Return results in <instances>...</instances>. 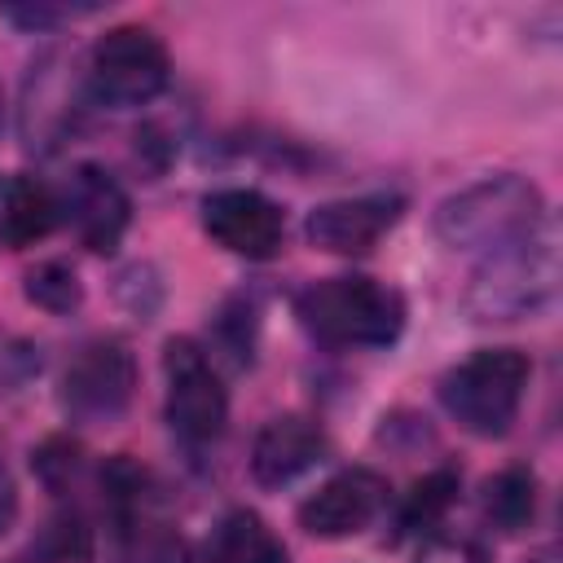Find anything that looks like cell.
I'll return each mask as SVG.
<instances>
[{
    "label": "cell",
    "instance_id": "8",
    "mask_svg": "<svg viewBox=\"0 0 563 563\" xmlns=\"http://www.w3.org/2000/svg\"><path fill=\"white\" fill-rule=\"evenodd\" d=\"M57 207L75 238L97 255H110L132 224V198L101 163H79L57 189Z\"/></svg>",
    "mask_w": 563,
    "mask_h": 563
},
{
    "label": "cell",
    "instance_id": "4",
    "mask_svg": "<svg viewBox=\"0 0 563 563\" xmlns=\"http://www.w3.org/2000/svg\"><path fill=\"white\" fill-rule=\"evenodd\" d=\"M528 378L532 361L519 347H479L440 378V405L462 431L497 440L515 427Z\"/></svg>",
    "mask_w": 563,
    "mask_h": 563
},
{
    "label": "cell",
    "instance_id": "12",
    "mask_svg": "<svg viewBox=\"0 0 563 563\" xmlns=\"http://www.w3.org/2000/svg\"><path fill=\"white\" fill-rule=\"evenodd\" d=\"M325 431L308 413H277L251 444V475L260 488H282L325 457Z\"/></svg>",
    "mask_w": 563,
    "mask_h": 563
},
{
    "label": "cell",
    "instance_id": "16",
    "mask_svg": "<svg viewBox=\"0 0 563 563\" xmlns=\"http://www.w3.org/2000/svg\"><path fill=\"white\" fill-rule=\"evenodd\" d=\"M114 532L123 541V563H189L185 537L154 515V501L123 515L114 523Z\"/></svg>",
    "mask_w": 563,
    "mask_h": 563
},
{
    "label": "cell",
    "instance_id": "20",
    "mask_svg": "<svg viewBox=\"0 0 563 563\" xmlns=\"http://www.w3.org/2000/svg\"><path fill=\"white\" fill-rule=\"evenodd\" d=\"M88 13H97V4H4L0 9V18L22 31H53V26H66Z\"/></svg>",
    "mask_w": 563,
    "mask_h": 563
},
{
    "label": "cell",
    "instance_id": "11",
    "mask_svg": "<svg viewBox=\"0 0 563 563\" xmlns=\"http://www.w3.org/2000/svg\"><path fill=\"white\" fill-rule=\"evenodd\" d=\"M405 202L400 194H361V198H334L308 211V242L325 255H369L378 238L400 220Z\"/></svg>",
    "mask_w": 563,
    "mask_h": 563
},
{
    "label": "cell",
    "instance_id": "7",
    "mask_svg": "<svg viewBox=\"0 0 563 563\" xmlns=\"http://www.w3.org/2000/svg\"><path fill=\"white\" fill-rule=\"evenodd\" d=\"M136 391V361L119 339H88L62 369L57 400L75 422H114Z\"/></svg>",
    "mask_w": 563,
    "mask_h": 563
},
{
    "label": "cell",
    "instance_id": "17",
    "mask_svg": "<svg viewBox=\"0 0 563 563\" xmlns=\"http://www.w3.org/2000/svg\"><path fill=\"white\" fill-rule=\"evenodd\" d=\"M457 488H462V475L453 466H435L427 471L400 501L396 510V537H409V532H422V528H435L444 519V510L457 501Z\"/></svg>",
    "mask_w": 563,
    "mask_h": 563
},
{
    "label": "cell",
    "instance_id": "13",
    "mask_svg": "<svg viewBox=\"0 0 563 563\" xmlns=\"http://www.w3.org/2000/svg\"><path fill=\"white\" fill-rule=\"evenodd\" d=\"M62 220L57 207V189H48L35 176H13L0 194V246L9 251H26L35 242H44Z\"/></svg>",
    "mask_w": 563,
    "mask_h": 563
},
{
    "label": "cell",
    "instance_id": "5",
    "mask_svg": "<svg viewBox=\"0 0 563 563\" xmlns=\"http://www.w3.org/2000/svg\"><path fill=\"white\" fill-rule=\"evenodd\" d=\"M172 79V57L167 44L150 26H110L84 66V92L97 106L110 110H132L150 106Z\"/></svg>",
    "mask_w": 563,
    "mask_h": 563
},
{
    "label": "cell",
    "instance_id": "22",
    "mask_svg": "<svg viewBox=\"0 0 563 563\" xmlns=\"http://www.w3.org/2000/svg\"><path fill=\"white\" fill-rule=\"evenodd\" d=\"M13 519H18V484H13V475L0 462V532H9Z\"/></svg>",
    "mask_w": 563,
    "mask_h": 563
},
{
    "label": "cell",
    "instance_id": "23",
    "mask_svg": "<svg viewBox=\"0 0 563 563\" xmlns=\"http://www.w3.org/2000/svg\"><path fill=\"white\" fill-rule=\"evenodd\" d=\"M9 563H40L35 554H18V559H9Z\"/></svg>",
    "mask_w": 563,
    "mask_h": 563
},
{
    "label": "cell",
    "instance_id": "18",
    "mask_svg": "<svg viewBox=\"0 0 563 563\" xmlns=\"http://www.w3.org/2000/svg\"><path fill=\"white\" fill-rule=\"evenodd\" d=\"M26 299L44 312H75L84 303V282L66 260H44L26 273Z\"/></svg>",
    "mask_w": 563,
    "mask_h": 563
},
{
    "label": "cell",
    "instance_id": "25",
    "mask_svg": "<svg viewBox=\"0 0 563 563\" xmlns=\"http://www.w3.org/2000/svg\"><path fill=\"white\" fill-rule=\"evenodd\" d=\"M0 123H4V92H0Z\"/></svg>",
    "mask_w": 563,
    "mask_h": 563
},
{
    "label": "cell",
    "instance_id": "9",
    "mask_svg": "<svg viewBox=\"0 0 563 563\" xmlns=\"http://www.w3.org/2000/svg\"><path fill=\"white\" fill-rule=\"evenodd\" d=\"M202 229L242 260H273L286 238V216L260 189H216L202 198Z\"/></svg>",
    "mask_w": 563,
    "mask_h": 563
},
{
    "label": "cell",
    "instance_id": "3",
    "mask_svg": "<svg viewBox=\"0 0 563 563\" xmlns=\"http://www.w3.org/2000/svg\"><path fill=\"white\" fill-rule=\"evenodd\" d=\"M559 290V233L545 224L541 233L479 255L466 282V312L475 321H515L541 312Z\"/></svg>",
    "mask_w": 563,
    "mask_h": 563
},
{
    "label": "cell",
    "instance_id": "14",
    "mask_svg": "<svg viewBox=\"0 0 563 563\" xmlns=\"http://www.w3.org/2000/svg\"><path fill=\"white\" fill-rule=\"evenodd\" d=\"M207 563H290V550L255 510L238 506L211 528Z\"/></svg>",
    "mask_w": 563,
    "mask_h": 563
},
{
    "label": "cell",
    "instance_id": "24",
    "mask_svg": "<svg viewBox=\"0 0 563 563\" xmlns=\"http://www.w3.org/2000/svg\"><path fill=\"white\" fill-rule=\"evenodd\" d=\"M532 563H554V554H550V550H545V554H541V559H532Z\"/></svg>",
    "mask_w": 563,
    "mask_h": 563
},
{
    "label": "cell",
    "instance_id": "6",
    "mask_svg": "<svg viewBox=\"0 0 563 563\" xmlns=\"http://www.w3.org/2000/svg\"><path fill=\"white\" fill-rule=\"evenodd\" d=\"M163 378H167V427L185 444H211L224 435L229 422V391L211 365V356L194 339H167L163 347Z\"/></svg>",
    "mask_w": 563,
    "mask_h": 563
},
{
    "label": "cell",
    "instance_id": "15",
    "mask_svg": "<svg viewBox=\"0 0 563 563\" xmlns=\"http://www.w3.org/2000/svg\"><path fill=\"white\" fill-rule=\"evenodd\" d=\"M537 501H541L537 471L532 466H519V462L515 466H501L479 488V515L497 532H523L537 519Z\"/></svg>",
    "mask_w": 563,
    "mask_h": 563
},
{
    "label": "cell",
    "instance_id": "19",
    "mask_svg": "<svg viewBox=\"0 0 563 563\" xmlns=\"http://www.w3.org/2000/svg\"><path fill=\"white\" fill-rule=\"evenodd\" d=\"M31 466H35V475L44 479L48 493H70V484H75L79 471H84V449H79L75 440H66V435H53V440H44V444L35 449Z\"/></svg>",
    "mask_w": 563,
    "mask_h": 563
},
{
    "label": "cell",
    "instance_id": "2",
    "mask_svg": "<svg viewBox=\"0 0 563 563\" xmlns=\"http://www.w3.org/2000/svg\"><path fill=\"white\" fill-rule=\"evenodd\" d=\"M295 312L308 334L330 347H391L405 330V299L396 286L361 273L321 277L299 290Z\"/></svg>",
    "mask_w": 563,
    "mask_h": 563
},
{
    "label": "cell",
    "instance_id": "1",
    "mask_svg": "<svg viewBox=\"0 0 563 563\" xmlns=\"http://www.w3.org/2000/svg\"><path fill=\"white\" fill-rule=\"evenodd\" d=\"M545 224H554L541 189L523 176H484L457 194H449L435 207V233L444 246L453 251H475V255H493L501 246H515L532 233H541Z\"/></svg>",
    "mask_w": 563,
    "mask_h": 563
},
{
    "label": "cell",
    "instance_id": "21",
    "mask_svg": "<svg viewBox=\"0 0 563 563\" xmlns=\"http://www.w3.org/2000/svg\"><path fill=\"white\" fill-rule=\"evenodd\" d=\"M413 563H493L488 550L466 532H431Z\"/></svg>",
    "mask_w": 563,
    "mask_h": 563
},
{
    "label": "cell",
    "instance_id": "10",
    "mask_svg": "<svg viewBox=\"0 0 563 563\" xmlns=\"http://www.w3.org/2000/svg\"><path fill=\"white\" fill-rule=\"evenodd\" d=\"M387 510V479L369 466H347L330 475L303 506H299V528L325 541L352 537L369 528Z\"/></svg>",
    "mask_w": 563,
    "mask_h": 563
}]
</instances>
